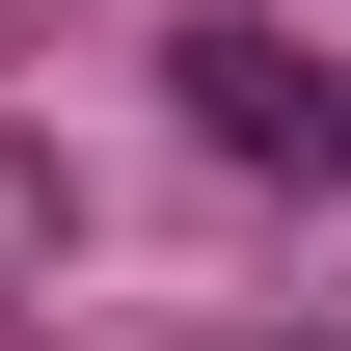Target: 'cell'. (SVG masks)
<instances>
[{
    "mask_svg": "<svg viewBox=\"0 0 351 351\" xmlns=\"http://www.w3.org/2000/svg\"><path fill=\"white\" fill-rule=\"evenodd\" d=\"M162 82H189V135L217 162H270V189H351V54H298V27H162Z\"/></svg>",
    "mask_w": 351,
    "mask_h": 351,
    "instance_id": "1",
    "label": "cell"
}]
</instances>
